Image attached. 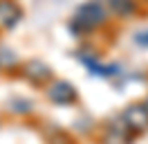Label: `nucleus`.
Returning a JSON list of instances; mask_svg holds the SVG:
<instances>
[{
  "mask_svg": "<svg viewBox=\"0 0 148 144\" xmlns=\"http://www.w3.org/2000/svg\"><path fill=\"white\" fill-rule=\"evenodd\" d=\"M23 77L32 83H36V86H43L45 81L52 79V70L47 68L43 61H38V59H32L29 63H25V68H23Z\"/></svg>",
  "mask_w": 148,
  "mask_h": 144,
  "instance_id": "nucleus-4",
  "label": "nucleus"
},
{
  "mask_svg": "<svg viewBox=\"0 0 148 144\" xmlns=\"http://www.w3.org/2000/svg\"><path fill=\"white\" fill-rule=\"evenodd\" d=\"M47 97H49V101H54L58 106H67V104L76 101V88L70 86L67 81H54L47 90Z\"/></svg>",
  "mask_w": 148,
  "mask_h": 144,
  "instance_id": "nucleus-3",
  "label": "nucleus"
},
{
  "mask_svg": "<svg viewBox=\"0 0 148 144\" xmlns=\"http://www.w3.org/2000/svg\"><path fill=\"white\" fill-rule=\"evenodd\" d=\"M135 41H137L139 45H146V47H148V29H146V32H139V34L135 36Z\"/></svg>",
  "mask_w": 148,
  "mask_h": 144,
  "instance_id": "nucleus-7",
  "label": "nucleus"
},
{
  "mask_svg": "<svg viewBox=\"0 0 148 144\" xmlns=\"http://www.w3.org/2000/svg\"><path fill=\"white\" fill-rule=\"evenodd\" d=\"M108 18H110V11H108V7L103 5L101 0H88V2H83L81 7L74 11L72 29L81 32V34L94 32V29H99L101 25H106Z\"/></svg>",
  "mask_w": 148,
  "mask_h": 144,
  "instance_id": "nucleus-1",
  "label": "nucleus"
},
{
  "mask_svg": "<svg viewBox=\"0 0 148 144\" xmlns=\"http://www.w3.org/2000/svg\"><path fill=\"white\" fill-rule=\"evenodd\" d=\"M23 11L14 0H0V25L2 27H14L20 20Z\"/></svg>",
  "mask_w": 148,
  "mask_h": 144,
  "instance_id": "nucleus-5",
  "label": "nucleus"
},
{
  "mask_svg": "<svg viewBox=\"0 0 148 144\" xmlns=\"http://www.w3.org/2000/svg\"><path fill=\"white\" fill-rule=\"evenodd\" d=\"M121 124L128 128L130 135L146 133L148 131V110L144 108V104H130L126 106V110L121 113Z\"/></svg>",
  "mask_w": 148,
  "mask_h": 144,
  "instance_id": "nucleus-2",
  "label": "nucleus"
},
{
  "mask_svg": "<svg viewBox=\"0 0 148 144\" xmlns=\"http://www.w3.org/2000/svg\"><path fill=\"white\" fill-rule=\"evenodd\" d=\"M144 108H146V110H148V97L144 99Z\"/></svg>",
  "mask_w": 148,
  "mask_h": 144,
  "instance_id": "nucleus-8",
  "label": "nucleus"
},
{
  "mask_svg": "<svg viewBox=\"0 0 148 144\" xmlns=\"http://www.w3.org/2000/svg\"><path fill=\"white\" fill-rule=\"evenodd\" d=\"M108 9L121 18L132 16L137 11V0H108Z\"/></svg>",
  "mask_w": 148,
  "mask_h": 144,
  "instance_id": "nucleus-6",
  "label": "nucleus"
}]
</instances>
